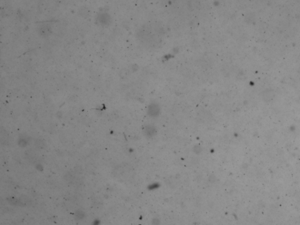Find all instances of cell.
<instances>
[{"label":"cell","instance_id":"1","mask_svg":"<svg viewBox=\"0 0 300 225\" xmlns=\"http://www.w3.org/2000/svg\"><path fill=\"white\" fill-rule=\"evenodd\" d=\"M39 34L43 37H46L51 34V28L48 25L41 26L39 29Z\"/></svg>","mask_w":300,"mask_h":225},{"label":"cell","instance_id":"2","mask_svg":"<svg viewBox=\"0 0 300 225\" xmlns=\"http://www.w3.org/2000/svg\"><path fill=\"white\" fill-rule=\"evenodd\" d=\"M98 20L99 22L103 25H107L109 23V21L110 20V18L107 14H102L99 15Z\"/></svg>","mask_w":300,"mask_h":225}]
</instances>
